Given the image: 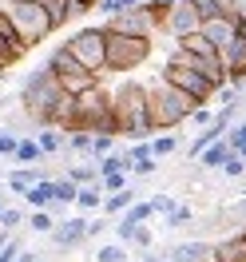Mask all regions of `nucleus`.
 <instances>
[{
    "label": "nucleus",
    "mask_w": 246,
    "mask_h": 262,
    "mask_svg": "<svg viewBox=\"0 0 246 262\" xmlns=\"http://www.w3.org/2000/svg\"><path fill=\"white\" fill-rule=\"evenodd\" d=\"M64 83L52 76L48 64H40L36 72L24 76V88H20L16 103L24 107V115H32L40 127H56V107H60V99H64Z\"/></svg>",
    "instance_id": "nucleus-1"
},
{
    "label": "nucleus",
    "mask_w": 246,
    "mask_h": 262,
    "mask_svg": "<svg viewBox=\"0 0 246 262\" xmlns=\"http://www.w3.org/2000/svg\"><path fill=\"white\" fill-rule=\"evenodd\" d=\"M111 112H115V135L123 139H147L151 119H147V83L123 80L111 88Z\"/></svg>",
    "instance_id": "nucleus-2"
},
{
    "label": "nucleus",
    "mask_w": 246,
    "mask_h": 262,
    "mask_svg": "<svg viewBox=\"0 0 246 262\" xmlns=\"http://www.w3.org/2000/svg\"><path fill=\"white\" fill-rule=\"evenodd\" d=\"M195 107H203V103H195V99L187 96V92H179L175 83H167V80L147 83L151 135H155V131H175V127H183V123L191 119V112H195Z\"/></svg>",
    "instance_id": "nucleus-3"
},
{
    "label": "nucleus",
    "mask_w": 246,
    "mask_h": 262,
    "mask_svg": "<svg viewBox=\"0 0 246 262\" xmlns=\"http://www.w3.org/2000/svg\"><path fill=\"white\" fill-rule=\"evenodd\" d=\"M155 36H127V32H107V72L111 76H131L155 56Z\"/></svg>",
    "instance_id": "nucleus-4"
},
{
    "label": "nucleus",
    "mask_w": 246,
    "mask_h": 262,
    "mask_svg": "<svg viewBox=\"0 0 246 262\" xmlns=\"http://www.w3.org/2000/svg\"><path fill=\"white\" fill-rule=\"evenodd\" d=\"M8 16H12L16 40H20L28 52L40 48V44H44V40L56 32V24H52L48 8H44V4H36V0H12V4H8Z\"/></svg>",
    "instance_id": "nucleus-5"
},
{
    "label": "nucleus",
    "mask_w": 246,
    "mask_h": 262,
    "mask_svg": "<svg viewBox=\"0 0 246 262\" xmlns=\"http://www.w3.org/2000/svg\"><path fill=\"white\" fill-rule=\"evenodd\" d=\"M64 48L72 52L87 72H96L99 80L111 76V72H107V28H103V24H87L80 32H72L64 40Z\"/></svg>",
    "instance_id": "nucleus-6"
},
{
    "label": "nucleus",
    "mask_w": 246,
    "mask_h": 262,
    "mask_svg": "<svg viewBox=\"0 0 246 262\" xmlns=\"http://www.w3.org/2000/svg\"><path fill=\"white\" fill-rule=\"evenodd\" d=\"M76 115H80V131H92V135L111 131V135H115L111 92H107L103 83H96V88H87V92H80V96H76Z\"/></svg>",
    "instance_id": "nucleus-7"
},
{
    "label": "nucleus",
    "mask_w": 246,
    "mask_h": 262,
    "mask_svg": "<svg viewBox=\"0 0 246 262\" xmlns=\"http://www.w3.org/2000/svg\"><path fill=\"white\" fill-rule=\"evenodd\" d=\"M44 64L52 68V76H56V80L64 83V92H68V96H80V92H87V88L103 83V80L96 76V72H87V68H83L80 60H76V56H72V52L64 48V44H60V48L52 52V56L44 60Z\"/></svg>",
    "instance_id": "nucleus-8"
},
{
    "label": "nucleus",
    "mask_w": 246,
    "mask_h": 262,
    "mask_svg": "<svg viewBox=\"0 0 246 262\" xmlns=\"http://www.w3.org/2000/svg\"><path fill=\"white\" fill-rule=\"evenodd\" d=\"M159 80H167V83H175L179 92H187V96L195 99V103H211L214 99V88L203 72H195V68H187V64H179V60H167L163 64V72H159Z\"/></svg>",
    "instance_id": "nucleus-9"
},
{
    "label": "nucleus",
    "mask_w": 246,
    "mask_h": 262,
    "mask_svg": "<svg viewBox=\"0 0 246 262\" xmlns=\"http://www.w3.org/2000/svg\"><path fill=\"white\" fill-rule=\"evenodd\" d=\"M107 32H127V36H155L159 32V24H155V12H151V4H135V8H123V12H115L107 16L103 24Z\"/></svg>",
    "instance_id": "nucleus-10"
},
{
    "label": "nucleus",
    "mask_w": 246,
    "mask_h": 262,
    "mask_svg": "<svg viewBox=\"0 0 246 262\" xmlns=\"http://www.w3.org/2000/svg\"><path fill=\"white\" fill-rule=\"evenodd\" d=\"M203 28V12H198V0H171L167 4V16H163V28L159 32L167 36H187V32H198Z\"/></svg>",
    "instance_id": "nucleus-11"
},
{
    "label": "nucleus",
    "mask_w": 246,
    "mask_h": 262,
    "mask_svg": "<svg viewBox=\"0 0 246 262\" xmlns=\"http://www.w3.org/2000/svg\"><path fill=\"white\" fill-rule=\"evenodd\" d=\"M52 246H56V250H76V246L80 243H87V214H76V219H60V223H56V227H52Z\"/></svg>",
    "instance_id": "nucleus-12"
},
{
    "label": "nucleus",
    "mask_w": 246,
    "mask_h": 262,
    "mask_svg": "<svg viewBox=\"0 0 246 262\" xmlns=\"http://www.w3.org/2000/svg\"><path fill=\"white\" fill-rule=\"evenodd\" d=\"M211 258L214 262H246V227L242 230H230L222 238L211 243Z\"/></svg>",
    "instance_id": "nucleus-13"
},
{
    "label": "nucleus",
    "mask_w": 246,
    "mask_h": 262,
    "mask_svg": "<svg viewBox=\"0 0 246 262\" xmlns=\"http://www.w3.org/2000/svg\"><path fill=\"white\" fill-rule=\"evenodd\" d=\"M218 56H222V64H227L230 83H238V88H242V80H246V36L238 32L227 48H218Z\"/></svg>",
    "instance_id": "nucleus-14"
},
{
    "label": "nucleus",
    "mask_w": 246,
    "mask_h": 262,
    "mask_svg": "<svg viewBox=\"0 0 246 262\" xmlns=\"http://www.w3.org/2000/svg\"><path fill=\"white\" fill-rule=\"evenodd\" d=\"M198 32L207 36L214 48H227L230 40L238 36V16H234V12H230V16H211V20H203V28H198Z\"/></svg>",
    "instance_id": "nucleus-15"
},
{
    "label": "nucleus",
    "mask_w": 246,
    "mask_h": 262,
    "mask_svg": "<svg viewBox=\"0 0 246 262\" xmlns=\"http://www.w3.org/2000/svg\"><path fill=\"white\" fill-rule=\"evenodd\" d=\"M167 258H175V262H203V258H211V243H207V238H187V243L171 246Z\"/></svg>",
    "instance_id": "nucleus-16"
},
{
    "label": "nucleus",
    "mask_w": 246,
    "mask_h": 262,
    "mask_svg": "<svg viewBox=\"0 0 246 262\" xmlns=\"http://www.w3.org/2000/svg\"><path fill=\"white\" fill-rule=\"evenodd\" d=\"M52 199H56V179H52V175H44L36 187H28V191H24V199H20V203H24L28 211H40V207H52Z\"/></svg>",
    "instance_id": "nucleus-17"
},
{
    "label": "nucleus",
    "mask_w": 246,
    "mask_h": 262,
    "mask_svg": "<svg viewBox=\"0 0 246 262\" xmlns=\"http://www.w3.org/2000/svg\"><path fill=\"white\" fill-rule=\"evenodd\" d=\"M230 155H234V147H230V143H227V135H222V139H214L211 147L198 155V163H203V171H218V167L227 163Z\"/></svg>",
    "instance_id": "nucleus-18"
},
{
    "label": "nucleus",
    "mask_w": 246,
    "mask_h": 262,
    "mask_svg": "<svg viewBox=\"0 0 246 262\" xmlns=\"http://www.w3.org/2000/svg\"><path fill=\"white\" fill-rule=\"evenodd\" d=\"M135 199H139V191H135L131 183H127L123 191H111V195L103 199V214H107V219H119V214L127 211V207L135 203Z\"/></svg>",
    "instance_id": "nucleus-19"
},
{
    "label": "nucleus",
    "mask_w": 246,
    "mask_h": 262,
    "mask_svg": "<svg viewBox=\"0 0 246 262\" xmlns=\"http://www.w3.org/2000/svg\"><path fill=\"white\" fill-rule=\"evenodd\" d=\"M36 139H40L44 155H64V151H68V131H60V127H40V131H36Z\"/></svg>",
    "instance_id": "nucleus-20"
},
{
    "label": "nucleus",
    "mask_w": 246,
    "mask_h": 262,
    "mask_svg": "<svg viewBox=\"0 0 246 262\" xmlns=\"http://www.w3.org/2000/svg\"><path fill=\"white\" fill-rule=\"evenodd\" d=\"M103 187L99 183H92V187H80V195H76V211H83V214H96V211H103Z\"/></svg>",
    "instance_id": "nucleus-21"
},
{
    "label": "nucleus",
    "mask_w": 246,
    "mask_h": 262,
    "mask_svg": "<svg viewBox=\"0 0 246 262\" xmlns=\"http://www.w3.org/2000/svg\"><path fill=\"white\" fill-rule=\"evenodd\" d=\"M28 56V48L20 44V40H12V36H0V72H8V68H16L20 60Z\"/></svg>",
    "instance_id": "nucleus-22"
},
{
    "label": "nucleus",
    "mask_w": 246,
    "mask_h": 262,
    "mask_svg": "<svg viewBox=\"0 0 246 262\" xmlns=\"http://www.w3.org/2000/svg\"><path fill=\"white\" fill-rule=\"evenodd\" d=\"M16 163H44L48 155H44V147H40V139L36 135H20V143H16V155H12Z\"/></svg>",
    "instance_id": "nucleus-23"
},
{
    "label": "nucleus",
    "mask_w": 246,
    "mask_h": 262,
    "mask_svg": "<svg viewBox=\"0 0 246 262\" xmlns=\"http://www.w3.org/2000/svg\"><path fill=\"white\" fill-rule=\"evenodd\" d=\"M179 147L183 143H179L175 131H155V135H151V155H155V159H171Z\"/></svg>",
    "instance_id": "nucleus-24"
},
{
    "label": "nucleus",
    "mask_w": 246,
    "mask_h": 262,
    "mask_svg": "<svg viewBox=\"0 0 246 262\" xmlns=\"http://www.w3.org/2000/svg\"><path fill=\"white\" fill-rule=\"evenodd\" d=\"M68 179L76 183V187H92V183H99V163H68V171H64Z\"/></svg>",
    "instance_id": "nucleus-25"
},
{
    "label": "nucleus",
    "mask_w": 246,
    "mask_h": 262,
    "mask_svg": "<svg viewBox=\"0 0 246 262\" xmlns=\"http://www.w3.org/2000/svg\"><path fill=\"white\" fill-rule=\"evenodd\" d=\"M163 219H167V227H171V230H183V227H191L198 214H195V207H191V203H175Z\"/></svg>",
    "instance_id": "nucleus-26"
},
{
    "label": "nucleus",
    "mask_w": 246,
    "mask_h": 262,
    "mask_svg": "<svg viewBox=\"0 0 246 262\" xmlns=\"http://www.w3.org/2000/svg\"><path fill=\"white\" fill-rule=\"evenodd\" d=\"M60 219L52 214V207H40V211H28V230L32 234H52V227H56Z\"/></svg>",
    "instance_id": "nucleus-27"
},
{
    "label": "nucleus",
    "mask_w": 246,
    "mask_h": 262,
    "mask_svg": "<svg viewBox=\"0 0 246 262\" xmlns=\"http://www.w3.org/2000/svg\"><path fill=\"white\" fill-rule=\"evenodd\" d=\"M151 214H155V207H151V199H135L127 211L119 214V219H127V223H147Z\"/></svg>",
    "instance_id": "nucleus-28"
},
{
    "label": "nucleus",
    "mask_w": 246,
    "mask_h": 262,
    "mask_svg": "<svg viewBox=\"0 0 246 262\" xmlns=\"http://www.w3.org/2000/svg\"><path fill=\"white\" fill-rule=\"evenodd\" d=\"M44 8H48V16H52L56 28H64L68 20H72V4H68V0H44Z\"/></svg>",
    "instance_id": "nucleus-29"
},
{
    "label": "nucleus",
    "mask_w": 246,
    "mask_h": 262,
    "mask_svg": "<svg viewBox=\"0 0 246 262\" xmlns=\"http://www.w3.org/2000/svg\"><path fill=\"white\" fill-rule=\"evenodd\" d=\"M76 195H80V187L68 179V175H60V179H56V203H64V207H76Z\"/></svg>",
    "instance_id": "nucleus-30"
},
{
    "label": "nucleus",
    "mask_w": 246,
    "mask_h": 262,
    "mask_svg": "<svg viewBox=\"0 0 246 262\" xmlns=\"http://www.w3.org/2000/svg\"><path fill=\"white\" fill-rule=\"evenodd\" d=\"M68 151L92 159V131H72V135H68Z\"/></svg>",
    "instance_id": "nucleus-31"
},
{
    "label": "nucleus",
    "mask_w": 246,
    "mask_h": 262,
    "mask_svg": "<svg viewBox=\"0 0 246 262\" xmlns=\"http://www.w3.org/2000/svg\"><path fill=\"white\" fill-rule=\"evenodd\" d=\"M96 262H127V250H123L119 238H115V243H103L96 250Z\"/></svg>",
    "instance_id": "nucleus-32"
},
{
    "label": "nucleus",
    "mask_w": 246,
    "mask_h": 262,
    "mask_svg": "<svg viewBox=\"0 0 246 262\" xmlns=\"http://www.w3.org/2000/svg\"><path fill=\"white\" fill-rule=\"evenodd\" d=\"M115 139H119V135H111V131H99V135H92V155H96V159L111 155V151H115Z\"/></svg>",
    "instance_id": "nucleus-33"
},
{
    "label": "nucleus",
    "mask_w": 246,
    "mask_h": 262,
    "mask_svg": "<svg viewBox=\"0 0 246 262\" xmlns=\"http://www.w3.org/2000/svg\"><path fill=\"white\" fill-rule=\"evenodd\" d=\"M131 183V175L127 171H111V175H99V187H103V195H111V191H123Z\"/></svg>",
    "instance_id": "nucleus-34"
},
{
    "label": "nucleus",
    "mask_w": 246,
    "mask_h": 262,
    "mask_svg": "<svg viewBox=\"0 0 246 262\" xmlns=\"http://www.w3.org/2000/svg\"><path fill=\"white\" fill-rule=\"evenodd\" d=\"M24 203H20V207H4V211H0V230H16L20 223H24Z\"/></svg>",
    "instance_id": "nucleus-35"
},
{
    "label": "nucleus",
    "mask_w": 246,
    "mask_h": 262,
    "mask_svg": "<svg viewBox=\"0 0 246 262\" xmlns=\"http://www.w3.org/2000/svg\"><path fill=\"white\" fill-rule=\"evenodd\" d=\"M198 12H203V20H211V16H230V0H198Z\"/></svg>",
    "instance_id": "nucleus-36"
},
{
    "label": "nucleus",
    "mask_w": 246,
    "mask_h": 262,
    "mask_svg": "<svg viewBox=\"0 0 246 262\" xmlns=\"http://www.w3.org/2000/svg\"><path fill=\"white\" fill-rule=\"evenodd\" d=\"M127 243H131V246H139V250H151V246H155V234H151V227H147V223H139V227L131 230V238H127Z\"/></svg>",
    "instance_id": "nucleus-37"
},
{
    "label": "nucleus",
    "mask_w": 246,
    "mask_h": 262,
    "mask_svg": "<svg viewBox=\"0 0 246 262\" xmlns=\"http://www.w3.org/2000/svg\"><path fill=\"white\" fill-rule=\"evenodd\" d=\"M218 171H222L227 179H242V175H246V159H242V155H230V159L218 167Z\"/></svg>",
    "instance_id": "nucleus-38"
},
{
    "label": "nucleus",
    "mask_w": 246,
    "mask_h": 262,
    "mask_svg": "<svg viewBox=\"0 0 246 262\" xmlns=\"http://www.w3.org/2000/svg\"><path fill=\"white\" fill-rule=\"evenodd\" d=\"M16 143H20V135L16 131H0V155H4V159H12V155H16Z\"/></svg>",
    "instance_id": "nucleus-39"
},
{
    "label": "nucleus",
    "mask_w": 246,
    "mask_h": 262,
    "mask_svg": "<svg viewBox=\"0 0 246 262\" xmlns=\"http://www.w3.org/2000/svg\"><path fill=\"white\" fill-rule=\"evenodd\" d=\"M127 155H131L135 163H139V159H151V135L147 139H135L131 147H127Z\"/></svg>",
    "instance_id": "nucleus-40"
},
{
    "label": "nucleus",
    "mask_w": 246,
    "mask_h": 262,
    "mask_svg": "<svg viewBox=\"0 0 246 262\" xmlns=\"http://www.w3.org/2000/svg\"><path fill=\"white\" fill-rule=\"evenodd\" d=\"M155 167H159V159L151 155V159H139V163L131 167V175H135V179H143V175H155Z\"/></svg>",
    "instance_id": "nucleus-41"
},
{
    "label": "nucleus",
    "mask_w": 246,
    "mask_h": 262,
    "mask_svg": "<svg viewBox=\"0 0 246 262\" xmlns=\"http://www.w3.org/2000/svg\"><path fill=\"white\" fill-rule=\"evenodd\" d=\"M227 143H230L234 151L246 147V123H238V127H230V131H227Z\"/></svg>",
    "instance_id": "nucleus-42"
},
{
    "label": "nucleus",
    "mask_w": 246,
    "mask_h": 262,
    "mask_svg": "<svg viewBox=\"0 0 246 262\" xmlns=\"http://www.w3.org/2000/svg\"><path fill=\"white\" fill-rule=\"evenodd\" d=\"M107 223H111L107 214H103V219H87V238H99V234L107 230Z\"/></svg>",
    "instance_id": "nucleus-43"
},
{
    "label": "nucleus",
    "mask_w": 246,
    "mask_h": 262,
    "mask_svg": "<svg viewBox=\"0 0 246 262\" xmlns=\"http://www.w3.org/2000/svg\"><path fill=\"white\" fill-rule=\"evenodd\" d=\"M151 207H155V214H167L171 207H175V199L171 195H151Z\"/></svg>",
    "instance_id": "nucleus-44"
},
{
    "label": "nucleus",
    "mask_w": 246,
    "mask_h": 262,
    "mask_svg": "<svg viewBox=\"0 0 246 262\" xmlns=\"http://www.w3.org/2000/svg\"><path fill=\"white\" fill-rule=\"evenodd\" d=\"M230 12H234L238 20H246V0H230Z\"/></svg>",
    "instance_id": "nucleus-45"
},
{
    "label": "nucleus",
    "mask_w": 246,
    "mask_h": 262,
    "mask_svg": "<svg viewBox=\"0 0 246 262\" xmlns=\"http://www.w3.org/2000/svg\"><path fill=\"white\" fill-rule=\"evenodd\" d=\"M12 262H40V258H36L32 250H20V254H16V258H12Z\"/></svg>",
    "instance_id": "nucleus-46"
},
{
    "label": "nucleus",
    "mask_w": 246,
    "mask_h": 262,
    "mask_svg": "<svg viewBox=\"0 0 246 262\" xmlns=\"http://www.w3.org/2000/svg\"><path fill=\"white\" fill-rule=\"evenodd\" d=\"M4 107H8V99H4V96H0V115H4Z\"/></svg>",
    "instance_id": "nucleus-47"
},
{
    "label": "nucleus",
    "mask_w": 246,
    "mask_h": 262,
    "mask_svg": "<svg viewBox=\"0 0 246 262\" xmlns=\"http://www.w3.org/2000/svg\"><path fill=\"white\" fill-rule=\"evenodd\" d=\"M4 207H8V203H4V195H0V211H4Z\"/></svg>",
    "instance_id": "nucleus-48"
},
{
    "label": "nucleus",
    "mask_w": 246,
    "mask_h": 262,
    "mask_svg": "<svg viewBox=\"0 0 246 262\" xmlns=\"http://www.w3.org/2000/svg\"><path fill=\"white\" fill-rule=\"evenodd\" d=\"M0 195H4V175H0Z\"/></svg>",
    "instance_id": "nucleus-49"
},
{
    "label": "nucleus",
    "mask_w": 246,
    "mask_h": 262,
    "mask_svg": "<svg viewBox=\"0 0 246 262\" xmlns=\"http://www.w3.org/2000/svg\"><path fill=\"white\" fill-rule=\"evenodd\" d=\"M203 262H214V258H203Z\"/></svg>",
    "instance_id": "nucleus-50"
},
{
    "label": "nucleus",
    "mask_w": 246,
    "mask_h": 262,
    "mask_svg": "<svg viewBox=\"0 0 246 262\" xmlns=\"http://www.w3.org/2000/svg\"><path fill=\"white\" fill-rule=\"evenodd\" d=\"M36 4H44V0H36Z\"/></svg>",
    "instance_id": "nucleus-51"
},
{
    "label": "nucleus",
    "mask_w": 246,
    "mask_h": 262,
    "mask_svg": "<svg viewBox=\"0 0 246 262\" xmlns=\"http://www.w3.org/2000/svg\"><path fill=\"white\" fill-rule=\"evenodd\" d=\"M167 4H171V0H167Z\"/></svg>",
    "instance_id": "nucleus-52"
}]
</instances>
